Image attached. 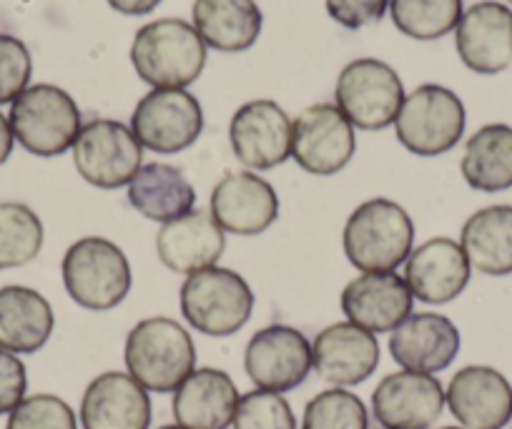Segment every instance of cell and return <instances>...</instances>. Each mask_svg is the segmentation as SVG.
Here are the masks:
<instances>
[{
  "label": "cell",
  "mask_w": 512,
  "mask_h": 429,
  "mask_svg": "<svg viewBox=\"0 0 512 429\" xmlns=\"http://www.w3.org/2000/svg\"><path fill=\"white\" fill-rule=\"evenodd\" d=\"M344 254L364 274H384L405 264L415 244V224L397 201L359 204L344 224Z\"/></svg>",
  "instance_id": "1"
},
{
  "label": "cell",
  "mask_w": 512,
  "mask_h": 429,
  "mask_svg": "<svg viewBox=\"0 0 512 429\" xmlns=\"http://www.w3.org/2000/svg\"><path fill=\"white\" fill-rule=\"evenodd\" d=\"M128 374L146 392H176L196 369V347L191 334L169 317H151L136 324L126 337Z\"/></svg>",
  "instance_id": "2"
},
{
  "label": "cell",
  "mask_w": 512,
  "mask_h": 429,
  "mask_svg": "<svg viewBox=\"0 0 512 429\" xmlns=\"http://www.w3.org/2000/svg\"><path fill=\"white\" fill-rule=\"evenodd\" d=\"M131 63L149 86L186 88L204 71L206 43L186 21L161 18L136 33Z\"/></svg>",
  "instance_id": "3"
},
{
  "label": "cell",
  "mask_w": 512,
  "mask_h": 429,
  "mask_svg": "<svg viewBox=\"0 0 512 429\" xmlns=\"http://www.w3.org/2000/svg\"><path fill=\"white\" fill-rule=\"evenodd\" d=\"M13 138L23 149L41 159L66 154L81 133V111L63 88L51 83L28 86L11 103Z\"/></svg>",
  "instance_id": "4"
},
{
  "label": "cell",
  "mask_w": 512,
  "mask_h": 429,
  "mask_svg": "<svg viewBox=\"0 0 512 429\" xmlns=\"http://www.w3.org/2000/svg\"><path fill=\"white\" fill-rule=\"evenodd\" d=\"M254 312V292L244 276L211 266L196 271L181 286V314L206 337H231Z\"/></svg>",
  "instance_id": "5"
},
{
  "label": "cell",
  "mask_w": 512,
  "mask_h": 429,
  "mask_svg": "<svg viewBox=\"0 0 512 429\" xmlns=\"http://www.w3.org/2000/svg\"><path fill=\"white\" fill-rule=\"evenodd\" d=\"M63 284L83 309L106 312L131 292V266L113 241L86 236L63 256Z\"/></svg>",
  "instance_id": "6"
},
{
  "label": "cell",
  "mask_w": 512,
  "mask_h": 429,
  "mask_svg": "<svg viewBox=\"0 0 512 429\" xmlns=\"http://www.w3.org/2000/svg\"><path fill=\"white\" fill-rule=\"evenodd\" d=\"M397 141L417 156H440L465 133V106L450 88L427 83L405 98L395 121Z\"/></svg>",
  "instance_id": "7"
},
{
  "label": "cell",
  "mask_w": 512,
  "mask_h": 429,
  "mask_svg": "<svg viewBox=\"0 0 512 429\" xmlns=\"http://www.w3.org/2000/svg\"><path fill=\"white\" fill-rule=\"evenodd\" d=\"M334 98L352 126L382 131L397 121L405 103V88L395 68L377 58H359L339 73Z\"/></svg>",
  "instance_id": "8"
},
{
  "label": "cell",
  "mask_w": 512,
  "mask_h": 429,
  "mask_svg": "<svg viewBox=\"0 0 512 429\" xmlns=\"http://www.w3.org/2000/svg\"><path fill=\"white\" fill-rule=\"evenodd\" d=\"M144 146L134 131L118 121L96 118L86 123L73 143V164L83 181L98 189L128 186L141 171Z\"/></svg>",
  "instance_id": "9"
},
{
  "label": "cell",
  "mask_w": 512,
  "mask_h": 429,
  "mask_svg": "<svg viewBox=\"0 0 512 429\" xmlns=\"http://www.w3.org/2000/svg\"><path fill=\"white\" fill-rule=\"evenodd\" d=\"M131 131L154 154H179L201 136L204 113L184 88H154L136 106Z\"/></svg>",
  "instance_id": "10"
},
{
  "label": "cell",
  "mask_w": 512,
  "mask_h": 429,
  "mask_svg": "<svg viewBox=\"0 0 512 429\" xmlns=\"http://www.w3.org/2000/svg\"><path fill=\"white\" fill-rule=\"evenodd\" d=\"M244 369L251 382L267 392H289L304 384L312 372V344L287 324L264 327L249 339Z\"/></svg>",
  "instance_id": "11"
},
{
  "label": "cell",
  "mask_w": 512,
  "mask_h": 429,
  "mask_svg": "<svg viewBox=\"0 0 512 429\" xmlns=\"http://www.w3.org/2000/svg\"><path fill=\"white\" fill-rule=\"evenodd\" d=\"M357 138L352 123L332 103L309 106L292 123V156L314 176H332L352 161Z\"/></svg>",
  "instance_id": "12"
},
{
  "label": "cell",
  "mask_w": 512,
  "mask_h": 429,
  "mask_svg": "<svg viewBox=\"0 0 512 429\" xmlns=\"http://www.w3.org/2000/svg\"><path fill=\"white\" fill-rule=\"evenodd\" d=\"M229 141L244 166L274 169L292 156V121L274 101H249L231 118Z\"/></svg>",
  "instance_id": "13"
},
{
  "label": "cell",
  "mask_w": 512,
  "mask_h": 429,
  "mask_svg": "<svg viewBox=\"0 0 512 429\" xmlns=\"http://www.w3.org/2000/svg\"><path fill=\"white\" fill-rule=\"evenodd\" d=\"M445 389L432 374H387L372 392V414L384 429H430L445 409Z\"/></svg>",
  "instance_id": "14"
},
{
  "label": "cell",
  "mask_w": 512,
  "mask_h": 429,
  "mask_svg": "<svg viewBox=\"0 0 512 429\" xmlns=\"http://www.w3.org/2000/svg\"><path fill=\"white\" fill-rule=\"evenodd\" d=\"M472 266L457 241L435 236L417 246L405 261V281L422 304H450L470 284Z\"/></svg>",
  "instance_id": "15"
},
{
  "label": "cell",
  "mask_w": 512,
  "mask_h": 429,
  "mask_svg": "<svg viewBox=\"0 0 512 429\" xmlns=\"http://www.w3.org/2000/svg\"><path fill=\"white\" fill-rule=\"evenodd\" d=\"M447 407L465 429H505L512 419V387L492 367L472 364L450 379Z\"/></svg>",
  "instance_id": "16"
},
{
  "label": "cell",
  "mask_w": 512,
  "mask_h": 429,
  "mask_svg": "<svg viewBox=\"0 0 512 429\" xmlns=\"http://www.w3.org/2000/svg\"><path fill=\"white\" fill-rule=\"evenodd\" d=\"M379 364V342L372 332L352 322L322 329L312 342V369L332 387L367 382Z\"/></svg>",
  "instance_id": "17"
},
{
  "label": "cell",
  "mask_w": 512,
  "mask_h": 429,
  "mask_svg": "<svg viewBox=\"0 0 512 429\" xmlns=\"http://www.w3.org/2000/svg\"><path fill=\"white\" fill-rule=\"evenodd\" d=\"M211 216L221 231L256 236L277 221L279 196L269 181L249 171L226 174L211 191Z\"/></svg>",
  "instance_id": "18"
},
{
  "label": "cell",
  "mask_w": 512,
  "mask_h": 429,
  "mask_svg": "<svg viewBox=\"0 0 512 429\" xmlns=\"http://www.w3.org/2000/svg\"><path fill=\"white\" fill-rule=\"evenodd\" d=\"M455 46L470 71L500 73L512 63V11L495 0L475 3L457 23Z\"/></svg>",
  "instance_id": "19"
},
{
  "label": "cell",
  "mask_w": 512,
  "mask_h": 429,
  "mask_svg": "<svg viewBox=\"0 0 512 429\" xmlns=\"http://www.w3.org/2000/svg\"><path fill=\"white\" fill-rule=\"evenodd\" d=\"M412 292L395 271L362 274L349 281L342 292V312L357 327L372 334L395 332L412 314Z\"/></svg>",
  "instance_id": "20"
},
{
  "label": "cell",
  "mask_w": 512,
  "mask_h": 429,
  "mask_svg": "<svg viewBox=\"0 0 512 429\" xmlns=\"http://www.w3.org/2000/svg\"><path fill=\"white\" fill-rule=\"evenodd\" d=\"M83 429H149L151 399L131 374L103 372L81 399Z\"/></svg>",
  "instance_id": "21"
},
{
  "label": "cell",
  "mask_w": 512,
  "mask_h": 429,
  "mask_svg": "<svg viewBox=\"0 0 512 429\" xmlns=\"http://www.w3.org/2000/svg\"><path fill=\"white\" fill-rule=\"evenodd\" d=\"M460 352V332L442 314H410L390 337V354L402 369L435 374L450 367Z\"/></svg>",
  "instance_id": "22"
},
{
  "label": "cell",
  "mask_w": 512,
  "mask_h": 429,
  "mask_svg": "<svg viewBox=\"0 0 512 429\" xmlns=\"http://www.w3.org/2000/svg\"><path fill=\"white\" fill-rule=\"evenodd\" d=\"M224 231L206 211H191L161 226L156 251L166 269L176 274H196L211 269L224 254Z\"/></svg>",
  "instance_id": "23"
},
{
  "label": "cell",
  "mask_w": 512,
  "mask_h": 429,
  "mask_svg": "<svg viewBox=\"0 0 512 429\" xmlns=\"http://www.w3.org/2000/svg\"><path fill=\"white\" fill-rule=\"evenodd\" d=\"M239 389L221 369H194L174 394L176 424L184 429H226L239 407Z\"/></svg>",
  "instance_id": "24"
},
{
  "label": "cell",
  "mask_w": 512,
  "mask_h": 429,
  "mask_svg": "<svg viewBox=\"0 0 512 429\" xmlns=\"http://www.w3.org/2000/svg\"><path fill=\"white\" fill-rule=\"evenodd\" d=\"M56 317L43 294L31 286L0 289V349L13 354H36L51 339Z\"/></svg>",
  "instance_id": "25"
},
{
  "label": "cell",
  "mask_w": 512,
  "mask_h": 429,
  "mask_svg": "<svg viewBox=\"0 0 512 429\" xmlns=\"http://www.w3.org/2000/svg\"><path fill=\"white\" fill-rule=\"evenodd\" d=\"M194 28L206 46L239 53L262 33V11L254 0H196Z\"/></svg>",
  "instance_id": "26"
},
{
  "label": "cell",
  "mask_w": 512,
  "mask_h": 429,
  "mask_svg": "<svg viewBox=\"0 0 512 429\" xmlns=\"http://www.w3.org/2000/svg\"><path fill=\"white\" fill-rule=\"evenodd\" d=\"M128 201L144 219L169 224L194 211L196 191L174 166L149 164L128 184Z\"/></svg>",
  "instance_id": "27"
},
{
  "label": "cell",
  "mask_w": 512,
  "mask_h": 429,
  "mask_svg": "<svg viewBox=\"0 0 512 429\" xmlns=\"http://www.w3.org/2000/svg\"><path fill=\"white\" fill-rule=\"evenodd\" d=\"M460 246L482 274H512V206H487L472 214L462 226Z\"/></svg>",
  "instance_id": "28"
},
{
  "label": "cell",
  "mask_w": 512,
  "mask_h": 429,
  "mask_svg": "<svg viewBox=\"0 0 512 429\" xmlns=\"http://www.w3.org/2000/svg\"><path fill=\"white\" fill-rule=\"evenodd\" d=\"M467 186L485 194L512 189V126L490 123L467 141L462 156Z\"/></svg>",
  "instance_id": "29"
},
{
  "label": "cell",
  "mask_w": 512,
  "mask_h": 429,
  "mask_svg": "<svg viewBox=\"0 0 512 429\" xmlns=\"http://www.w3.org/2000/svg\"><path fill=\"white\" fill-rule=\"evenodd\" d=\"M41 249L43 224L36 211L18 201H0V269L31 264Z\"/></svg>",
  "instance_id": "30"
},
{
  "label": "cell",
  "mask_w": 512,
  "mask_h": 429,
  "mask_svg": "<svg viewBox=\"0 0 512 429\" xmlns=\"http://www.w3.org/2000/svg\"><path fill=\"white\" fill-rule=\"evenodd\" d=\"M392 23L415 41H437L455 31L462 0H390Z\"/></svg>",
  "instance_id": "31"
},
{
  "label": "cell",
  "mask_w": 512,
  "mask_h": 429,
  "mask_svg": "<svg viewBox=\"0 0 512 429\" xmlns=\"http://www.w3.org/2000/svg\"><path fill=\"white\" fill-rule=\"evenodd\" d=\"M367 409L357 394L342 387L327 389L309 399L302 429H367Z\"/></svg>",
  "instance_id": "32"
},
{
  "label": "cell",
  "mask_w": 512,
  "mask_h": 429,
  "mask_svg": "<svg viewBox=\"0 0 512 429\" xmlns=\"http://www.w3.org/2000/svg\"><path fill=\"white\" fill-rule=\"evenodd\" d=\"M234 429H297V419H294L292 407L287 399L277 392H267V389H254V392L244 394L236 407Z\"/></svg>",
  "instance_id": "33"
},
{
  "label": "cell",
  "mask_w": 512,
  "mask_h": 429,
  "mask_svg": "<svg viewBox=\"0 0 512 429\" xmlns=\"http://www.w3.org/2000/svg\"><path fill=\"white\" fill-rule=\"evenodd\" d=\"M6 429H78L71 404L56 394L26 397L11 414Z\"/></svg>",
  "instance_id": "34"
},
{
  "label": "cell",
  "mask_w": 512,
  "mask_h": 429,
  "mask_svg": "<svg viewBox=\"0 0 512 429\" xmlns=\"http://www.w3.org/2000/svg\"><path fill=\"white\" fill-rule=\"evenodd\" d=\"M33 63L26 43L16 36L0 33V106L13 103L31 81Z\"/></svg>",
  "instance_id": "35"
},
{
  "label": "cell",
  "mask_w": 512,
  "mask_h": 429,
  "mask_svg": "<svg viewBox=\"0 0 512 429\" xmlns=\"http://www.w3.org/2000/svg\"><path fill=\"white\" fill-rule=\"evenodd\" d=\"M28 374L18 354L0 349V414H11L26 399Z\"/></svg>",
  "instance_id": "36"
},
{
  "label": "cell",
  "mask_w": 512,
  "mask_h": 429,
  "mask_svg": "<svg viewBox=\"0 0 512 429\" xmlns=\"http://www.w3.org/2000/svg\"><path fill=\"white\" fill-rule=\"evenodd\" d=\"M390 8V0H327V13L344 28L369 26V23L382 21V16Z\"/></svg>",
  "instance_id": "37"
},
{
  "label": "cell",
  "mask_w": 512,
  "mask_h": 429,
  "mask_svg": "<svg viewBox=\"0 0 512 429\" xmlns=\"http://www.w3.org/2000/svg\"><path fill=\"white\" fill-rule=\"evenodd\" d=\"M161 0H108V6L113 11L123 13V16H146V13L154 11Z\"/></svg>",
  "instance_id": "38"
},
{
  "label": "cell",
  "mask_w": 512,
  "mask_h": 429,
  "mask_svg": "<svg viewBox=\"0 0 512 429\" xmlns=\"http://www.w3.org/2000/svg\"><path fill=\"white\" fill-rule=\"evenodd\" d=\"M13 131H11V123H8V118L0 113V166L6 164L8 159H11L13 154Z\"/></svg>",
  "instance_id": "39"
},
{
  "label": "cell",
  "mask_w": 512,
  "mask_h": 429,
  "mask_svg": "<svg viewBox=\"0 0 512 429\" xmlns=\"http://www.w3.org/2000/svg\"><path fill=\"white\" fill-rule=\"evenodd\" d=\"M159 429H184V427H179V424H166V427H159Z\"/></svg>",
  "instance_id": "40"
},
{
  "label": "cell",
  "mask_w": 512,
  "mask_h": 429,
  "mask_svg": "<svg viewBox=\"0 0 512 429\" xmlns=\"http://www.w3.org/2000/svg\"><path fill=\"white\" fill-rule=\"evenodd\" d=\"M442 429H462V427H442Z\"/></svg>",
  "instance_id": "41"
},
{
  "label": "cell",
  "mask_w": 512,
  "mask_h": 429,
  "mask_svg": "<svg viewBox=\"0 0 512 429\" xmlns=\"http://www.w3.org/2000/svg\"><path fill=\"white\" fill-rule=\"evenodd\" d=\"M510 3H512V0H510Z\"/></svg>",
  "instance_id": "42"
}]
</instances>
